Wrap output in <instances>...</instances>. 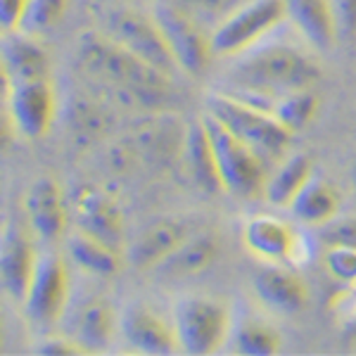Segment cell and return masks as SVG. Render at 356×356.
<instances>
[{
    "label": "cell",
    "instance_id": "obj_1",
    "mask_svg": "<svg viewBox=\"0 0 356 356\" xmlns=\"http://www.w3.org/2000/svg\"><path fill=\"white\" fill-rule=\"evenodd\" d=\"M79 67L95 81L114 86L124 105L157 110L171 95V76L150 62L140 60L114 38L83 33L79 43Z\"/></svg>",
    "mask_w": 356,
    "mask_h": 356
},
{
    "label": "cell",
    "instance_id": "obj_2",
    "mask_svg": "<svg viewBox=\"0 0 356 356\" xmlns=\"http://www.w3.org/2000/svg\"><path fill=\"white\" fill-rule=\"evenodd\" d=\"M321 79V67L292 45H264L231 69V90L238 100L273 114L278 97L312 88Z\"/></svg>",
    "mask_w": 356,
    "mask_h": 356
},
{
    "label": "cell",
    "instance_id": "obj_3",
    "mask_svg": "<svg viewBox=\"0 0 356 356\" xmlns=\"http://www.w3.org/2000/svg\"><path fill=\"white\" fill-rule=\"evenodd\" d=\"M207 112L231 129L235 136L250 143L254 150H259L266 159H278L292 143V131L285 129L271 112L252 107L238 100L226 90H214L207 95Z\"/></svg>",
    "mask_w": 356,
    "mask_h": 356
},
{
    "label": "cell",
    "instance_id": "obj_4",
    "mask_svg": "<svg viewBox=\"0 0 356 356\" xmlns=\"http://www.w3.org/2000/svg\"><path fill=\"white\" fill-rule=\"evenodd\" d=\"M214 143L216 162H219L223 191L235 197H252L266 186V157L254 150L250 143L238 138L209 112L202 117Z\"/></svg>",
    "mask_w": 356,
    "mask_h": 356
},
{
    "label": "cell",
    "instance_id": "obj_5",
    "mask_svg": "<svg viewBox=\"0 0 356 356\" xmlns=\"http://www.w3.org/2000/svg\"><path fill=\"white\" fill-rule=\"evenodd\" d=\"M283 19H288L285 0H247L211 29V53L214 57L247 53Z\"/></svg>",
    "mask_w": 356,
    "mask_h": 356
},
{
    "label": "cell",
    "instance_id": "obj_6",
    "mask_svg": "<svg viewBox=\"0 0 356 356\" xmlns=\"http://www.w3.org/2000/svg\"><path fill=\"white\" fill-rule=\"evenodd\" d=\"M178 347L186 354H214L233 332L231 312L211 297H183L174 309Z\"/></svg>",
    "mask_w": 356,
    "mask_h": 356
},
{
    "label": "cell",
    "instance_id": "obj_7",
    "mask_svg": "<svg viewBox=\"0 0 356 356\" xmlns=\"http://www.w3.org/2000/svg\"><path fill=\"white\" fill-rule=\"evenodd\" d=\"M107 36L114 38L119 45L131 50L140 60L150 62L152 67L162 69L164 74H174L178 65L176 57L166 43L162 29L154 17L138 13L134 8H117L107 15Z\"/></svg>",
    "mask_w": 356,
    "mask_h": 356
},
{
    "label": "cell",
    "instance_id": "obj_8",
    "mask_svg": "<svg viewBox=\"0 0 356 356\" xmlns=\"http://www.w3.org/2000/svg\"><path fill=\"white\" fill-rule=\"evenodd\" d=\"M154 19L162 29L166 43L176 57V65L181 72L200 76L204 72L209 60L214 57L211 53V33H207V26L186 15L174 3H159L154 8Z\"/></svg>",
    "mask_w": 356,
    "mask_h": 356
},
{
    "label": "cell",
    "instance_id": "obj_9",
    "mask_svg": "<svg viewBox=\"0 0 356 356\" xmlns=\"http://www.w3.org/2000/svg\"><path fill=\"white\" fill-rule=\"evenodd\" d=\"M24 314L38 328H50L62 318L69 304V273L67 264L55 252L38 254L36 271L24 297Z\"/></svg>",
    "mask_w": 356,
    "mask_h": 356
},
{
    "label": "cell",
    "instance_id": "obj_10",
    "mask_svg": "<svg viewBox=\"0 0 356 356\" xmlns=\"http://www.w3.org/2000/svg\"><path fill=\"white\" fill-rule=\"evenodd\" d=\"M5 86V112L13 122L15 134L29 140L48 136L50 126L55 122L57 102L50 81H29Z\"/></svg>",
    "mask_w": 356,
    "mask_h": 356
},
{
    "label": "cell",
    "instance_id": "obj_11",
    "mask_svg": "<svg viewBox=\"0 0 356 356\" xmlns=\"http://www.w3.org/2000/svg\"><path fill=\"white\" fill-rule=\"evenodd\" d=\"M74 219L79 231L93 235L102 243L124 250L126 226L124 211L110 193L95 186H86L74 195Z\"/></svg>",
    "mask_w": 356,
    "mask_h": 356
},
{
    "label": "cell",
    "instance_id": "obj_12",
    "mask_svg": "<svg viewBox=\"0 0 356 356\" xmlns=\"http://www.w3.org/2000/svg\"><path fill=\"white\" fill-rule=\"evenodd\" d=\"M124 340L129 347H134L140 354H174L181 352L174 321H166L162 314H157L152 307H145L140 302H134L124 309L119 321Z\"/></svg>",
    "mask_w": 356,
    "mask_h": 356
},
{
    "label": "cell",
    "instance_id": "obj_13",
    "mask_svg": "<svg viewBox=\"0 0 356 356\" xmlns=\"http://www.w3.org/2000/svg\"><path fill=\"white\" fill-rule=\"evenodd\" d=\"M245 247L254 257L268 264H292L300 261L302 238L295 233L290 223L275 219V216L259 214L247 219L243 228Z\"/></svg>",
    "mask_w": 356,
    "mask_h": 356
},
{
    "label": "cell",
    "instance_id": "obj_14",
    "mask_svg": "<svg viewBox=\"0 0 356 356\" xmlns=\"http://www.w3.org/2000/svg\"><path fill=\"white\" fill-rule=\"evenodd\" d=\"M24 209L31 223V231L43 243H57L67 233V202L60 186L53 178H38L31 183L24 197Z\"/></svg>",
    "mask_w": 356,
    "mask_h": 356
},
{
    "label": "cell",
    "instance_id": "obj_15",
    "mask_svg": "<svg viewBox=\"0 0 356 356\" xmlns=\"http://www.w3.org/2000/svg\"><path fill=\"white\" fill-rule=\"evenodd\" d=\"M36 264L38 254L33 250L31 238L22 228L5 226L0 238V280H3V290L15 302H24Z\"/></svg>",
    "mask_w": 356,
    "mask_h": 356
},
{
    "label": "cell",
    "instance_id": "obj_16",
    "mask_svg": "<svg viewBox=\"0 0 356 356\" xmlns=\"http://www.w3.org/2000/svg\"><path fill=\"white\" fill-rule=\"evenodd\" d=\"M3 81L10 86L50 81V57L36 36L10 31L3 38Z\"/></svg>",
    "mask_w": 356,
    "mask_h": 356
},
{
    "label": "cell",
    "instance_id": "obj_17",
    "mask_svg": "<svg viewBox=\"0 0 356 356\" xmlns=\"http://www.w3.org/2000/svg\"><path fill=\"white\" fill-rule=\"evenodd\" d=\"M252 288L266 307L280 314H297L309 302V288L304 278L283 264L261 266L252 278Z\"/></svg>",
    "mask_w": 356,
    "mask_h": 356
},
{
    "label": "cell",
    "instance_id": "obj_18",
    "mask_svg": "<svg viewBox=\"0 0 356 356\" xmlns=\"http://www.w3.org/2000/svg\"><path fill=\"white\" fill-rule=\"evenodd\" d=\"M188 228L178 219H157L145 226L126 250V257L136 268H157L178 250V245L188 238Z\"/></svg>",
    "mask_w": 356,
    "mask_h": 356
},
{
    "label": "cell",
    "instance_id": "obj_19",
    "mask_svg": "<svg viewBox=\"0 0 356 356\" xmlns=\"http://www.w3.org/2000/svg\"><path fill=\"white\" fill-rule=\"evenodd\" d=\"M183 162H186L188 174H191L193 183L200 191L207 195L223 193V181H221L219 162H216L214 143H211V136L202 119L186 129Z\"/></svg>",
    "mask_w": 356,
    "mask_h": 356
},
{
    "label": "cell",
    "instance_id": "obj_20",
    "mask_svg": "<svg viewBox=\"0 0 356 356\" xmlns=\"http://www.w3.org/2000/svg\"><path fill=\"white\" fill-rule=\"evenodd\" d=\"M285 10L288 19L314 48L330 50L340 38L330 0H285Z\"/></svg>",
    "mask_w": 356,
    "mask_h": 356
},
{
    "label": "cell",
    "instance_id": "obj_21",
    "mask_svg": "<svg viewBox=\"0 0 356 356\" xmlns=\"http://www.w3.org/2000/svg\"><path fill=\"white\" fill-rule=\"evenodd\" d=\"M340 193L335 191L330 181L321 176H312L309 183L297 193V197L292 200L288 209L292 211L297 221L304 226H323V223L332 221L340 211Z\"/></svg>",
    "mask_w": 356,
    "mask_h": 356
},
{
    "label": "cell",
    "instance_id": "obj_22",
    "mask_svg": "<svg viewBox=\"0 0 356 356\" xmlns=\"http://www.w3.org/2000/svg\"><path fill=\"white\" fill-rule=\"evenodd\" d=\"M67 250L74 264H76L79 268H83V271H88L90 275L112 278V275H117L124 266L122 250L102 243V240L79 231V228L74 235H69Z\"/></svg>",
    "mask_w": 356,
    "mask_h": 356
},
{
    "label": "cell",
    "instance_id": "obj_23",
    "mask_svg": "<svg viewBox=\"0 0 356 356\" xmlns=\"http://www.w3.org/2000/svg\"><path fill=\"white\" fill-rule=\"evenodd\" d=\"M312 176H314L312 157L304 152L290 154V157H285L278 169L266 178L264 195H266L268 202L275 207H290L292 200L297 197V193L307 186Z\"/></svg>",
    "mask_w": 356,
    "mask_h": 356
},
{
    "label": "cell",
    "instance_id": "obj_24",
    "mask_svg": "<svg viewBox=\"0 0 356 356\" xmlns=\"http://www.w3.org/2000/svg\"><path fill=\"white\" fill-rule=\"evenodd\" d=\"M219 257V240L211 233L188 235L174 254L164 264H159V271L164 275H195L202 273Z\"/></svg>",
    "mask_w": 356,
    "mask_h": 356
},
{
    "label": "cell",
    "instance_id": "obj_25",
    "mask_svg": "<svg viewBox=\"0 0 356 356\" xmlns=\"http://www.w3.org/2000/svg\"><path fill=\"white\" fill-rule=\"evenodd\" d=\"M114 312L105 300H88L74 316L72 337L83 344L86 352H100L112 340Z\"/></svg>",
    "mask_w": 356,
    "mask_h": 356
},
{
    "label": "cell",
    "instance_id": "obj_26",
    "mask_svg": "<svg viewBox=\"0 0 356 356\" xmlns=\"http://www.w3.org/2000/svg\"><path fill=\"white\" fill-rule=\"evenodd\" d=\"M233 344L238 354L271 356L280 352V335L273 325L257 318H243L233 328Z\"/></svg>",
    "mask_w": 356,
    "mask_h": 356
},
{
    "label": "cell",
    "instance_id": "obj_27",
    "mask_svg": "<svg viewBox=\"0 0 356 356\" xmlns=\"http://www.w3.org/2000/svg\"><path fill=\"white\" fill-rule=\"evenodd\" d=\"M321 107L318 95L312 88H302V90H292V93L278 97L273 107V117L285 126L292 134L307 129L309 124L316 119Z\"/></svg>",
    "mask_w": 356,
    "mask_h": 356
},
{
    "label": "cell",
    "instance_id": "obj_28",
    "mask_svg": "<svg viewBox=\"0 0 356 356\" xmlns=\"http://www.w3.org/2000/svg\"><path fill=\"white\" fill-rule=\"evenodd\" d=\"M67 8L69 0H29V10L19 31H26L31 36H41V33L53 31L62 22Z\"/></svg>",
    "mask_w": 356,
    "mask_h": 356
},
{
    "label": "cell",
    "instance_id": "obj_29",
    "mask_svg": "<svg viewBox=\"0 0 356 356\" xmlns=\"http://www.w3.org/2000/svg\"><path fill=\"white\" fill-rule=\"evenodd\" d=\"M140 152H145L150 159H171L176 152H183V140H186V134L176 136V134H166L164 126L150 124L147 122L140 129Z\"/></svg>",
    "mask_w": 356,
    "mask_h": 356
},
{
    "label": "cell",
    "instance_id": "obj_30",
    "mask_svg": "<svg viewBox=\"0 0 356 356\" xmlns=\"http://www.w3.org/2000/svg\"><path fill=\"white\" fill-rule=\"evenodd\" d=\"M176 8H181L186 15H191L193 19H197L200 24H214L219 26L233 10H238L240 5L247 0H169Z\"/></svg>",
    "mask_w": 356,
    "mask_h": 356
},
{
    "label": "cell",
    "instance_id": "obj_31",
    "mask_svg": "<svg viewBox=\"0 0 356 356\" xmlns=\"http://www.w3.org/2000/svg\"><path fill=\"white\" fill-rule=\"evenodd\" d=\"M325 268L335 280L349 285L356 283V247L352 245H332L325 247Z\"/></svg>",
    "mask_w": 356,
    "mask_h": 356
},
{
    "label": "cell",
    "instance_id": "obj_32",
    "mask_svg": "<svg viewBox=\"0 0 356 356\" xmlns=\"http://www.w3.org/2000/svg\"><path fill=\"white\" fill-rule=\"evenodd\" d=\"M72 124H76V131L86 138H95L97 134H102L107 126L105 112L100 110L93 102H79L72 112Z\"/></svg>",
    "mask_w": 356,
    "mask_h": 356
},
{
    "label": "cell",
    "instance_id": "obj_33",
    "mask_svg": "<svg viewBox=\"0 0 356 356\" xmlns=\"http://www.w3.org/2000/svg\"><path fill=\"white\" fill-rule=\"evenodd\" d=\"M321 243L325 247L332 245H352L356 247V216H340L321 226Z\"/></svg>",
    "mask_w": 356,
    "mask_h": 356
},
{
    "label": "cell",
    "instance_id": "obj_34",
    "mask_svg": "<svg viewBox=\"0 0 356 356\" xmlns=\"http://www.w3.org/2000/svg\"><path fill=\"white\" fill-rule=\"evenodd\" d=\"M330 312L337 318V323H342V328L347 335L356 332V283H349L342 292H337V297H332Z\"/></svg>",
    "mask_w": 356,
    "mask_h": 356
},
{
    "label": "cell",
    "instance_id": "obj_35",
    "mask_svg": "<svg viewBox=\"0 0 356 356\" xmlns=\"http://www.w3.org/2000/svg\"><path fill=\"white\" fill-rule=\"evenodd\" d=\"M33 352L41 356H74V354H88L83 349V344L72 335H55V337H45L41 344L33 347Z\"/></svg>",
    "mask_w": 356,
    "mask_h": 356
},
{
    "label": "cell",
    "instance_id": "obj_36",
    "mask_svg": "<svg viewBox=\"0 0 356 356\" xmlns=\"http://www.w3.org/2000/svg\"><path fill=\"white\" fill-rule=\"evenodd\" d=\"M332 15H335L337 36L354 38L356 36V0H330Z\"/></svg>",
    "mask_w": 356,
    "mask_h": 356
},
{
    "label": "cell",
    "instance_id": "obj_37",
    "mask_svg": "<svg viewBox=\"0 0 356 356\" xmlns=\"http://www.w3.org/2000/svg\"><path fill=\"white\" fill-rule=\"evenodd\" d=\"M26 10L29 0H0V26H3V31H19Z\"/></svg>",
    "mask_w": 356,
    "mask_h": 356
},
{
    "label": "cell",
    "instance_id": "obj_38",
    "mask_svg": "<svg viewBox=\"0 0 356 356\" xmlns=\"http://www.w3.org/2000/svg\"><path fill=\"white\" fill-rule=\"evenodd\" d=\"M352 183H354V188H356V166H354V171H352Z\"/></svg>",
    "mask_w": 356,
    "mask_h": 356
},
{
    "label": "cell",
    "instance_id": "obj_39",
    "mask_svg": "<svg viewBox=\"0 0 356 356\" xmlns=\"http://www.w3.org/2000/svg\"><path fill=\"white\" fill-rule=\"evenodd\" d=\"M352 337H356V332H354V335H352Z\"/></svg>",
    "mask_w": 356,
    "mask_h": 356
}]
</instances>
